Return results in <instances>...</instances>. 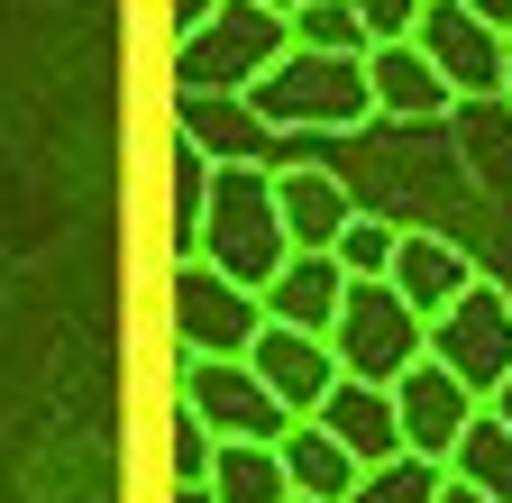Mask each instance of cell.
<instances>
[{
	"label": "cell",
	"instance_id": "6da1fadb",
	"mask_svg": "<svg viewBox=\"0 0 512 503\" xmlns=\"http://www.w3.org/2000/svg\"><path fill=\"white\" fill-rule=\"evenodd\" d=\"M247 110L266 119L275 138H357L375 119L366 65L357 55H311V46H284L275 65L247 83Z\"/></svg>",
	"mask_w": 512,
	"mask_h": 503
},
{
	"label": "cell",
	"instance_id": "7a4b0ae2",
	"mask_svg": "<svg viewBox=\"0 0 512 503\" xmlns=\"http://www.w3.org/2000/svg\"><path fill=\"white\" fill-rule=\"evenodd\" d=\"M192 257L220 266V275L247 284V293L293 257V238H284V220H275V174H266V165H211L202 220H192Z\"/></svg>",
	"mask_w": 512,
	"mask_h": 503
},
{
	"label": "cell",
	"instance_id": "3957f363",
	"mask_svg": "<svg viewBox=\"0 0 512 503\" xmlns=\"http://www.w3.org/2000/svg\"><path fill=\"white\" fill-rule=\"evenodd\" d=\"M284 46H293L284 10H266V0H211V19L192 37H174V92H247Z\"/></svg>",
	"mask_w": 512,
	"mask_h": 503
},
{
	"label": "cell",
	"instance_id": "277c9868",
	"mask_svg": "<svg viewBox=\"0 0 512 503\" xmlns=\"http://www.w3.org/2000/svg\"><path fill=\"white\" fill-rule=\"evenodd\" d=\"M330 357H339V375H366V385H394V375L421 357V311L384 284V275H348V293H339V311H330Z\"/></svg>",
	"mask_w": 512,
	"mask_h": 503
},
{
	"label": "cell",
	"instance_id": "5b68a950",
	"mask_svg": "<svg viewBox=\"0 0 512 503\" xmlns=\"http://www.w3.org/2000/svg\"><path fill=\"white\" fill-rule=\"evenodd\" d=\"M421 357H439V366L485 403V394H494V375L512 366V293L485 284V275H467V284L421 321Z\"/></svg>",
	"mask_w": 512,
	"mask_h": 503
},
{
	"label": "cell",
	"instance_id": "8992f818",
	"mask_svg": "<svg viewBox=\"0 0 512 503\" xmlns=\"http://www.w3.org/2000/svg\"><path fill=\"white\" fill-rule=\"evenodd\" d=\"M165 311H174V348L183 357H247L256 321H266V302L247 284H229L220 266H202V257H174Z\"/></svg>",
	"mask_w": 512,
	"mask_h": 503
},
{
	"label": "cell",
	"instance_id": "52a82bcc",
	"mask_svg": "<svg viewBox=\"0 0 512 503\" xmlns=\"http://www.w3.org/2000/svg\"><path fill=\"white\" fill-rule=\"evenodd\" d=\"M174 403L202 421L211 439H284V421H293L266 385H256V366H247V357H183Z\"/></svg>",
	"mask_w": 512,
	"mask_h": 503
},
{
	"label": "cell",
	"instance_id": "ba28073f",
	"mask_svg": "<svg viewBox=\"0 0 512 503\" xmlns=\"http://www.w3.org/2000/svg\"><path fill=\"white\" fill-rule=\"evenodd\" d=\"M412 46L430 55V74L458 92V101H485L503 92V37L485 19H467L458 0H421V19H412Z\"/></svg>",
	"mask_w": 512,
	"mask_h": 503
},
{
	"label": "cell",
	"instance_id": "9c48e42d",
	"mask_svg": "<svg viewBox=\"0 0 512 503\" xmlns=\"http://www.w3.org/2000/svg\"><path fill=\"white\" fill-rule=\"evenodd\" d=\"M384 394H394V439H403L412 458H448V439H458L467 412H476V394H467L439 357H412Z\"/></svg>",
	"mask_w": 512,
	"mask_h": 503
},
{
	"label": "cell",
	"instance_id": "30bf717a",
	"mask_svg": "<svg viewBox=\"0 0 512 503\" xmlns=\"http://www.w3.org/2000/svg\"><path fill=\"white\" fill-rule=\"evenodd\" d=\"M247 366H256V385H266V394H275L293 421H311V403L339 385V357H330V339H320V330H284V321H256Z\"/></svg>",
	"mask_w": 512,
	"mask_h": 503
},
{
	"label": "cell",
	"instance_id": "8fae6325",
	"mask_svg": "<svg viewBox=\"0 0 512 503\" xmlns=\"http://www.w3.org/2000/svg\"><path fill=\"white\" fill-rule=\"evenodd\" d=\"M448 156H458V174L476 183V193L512 220V92H485V101H448Z\"/></svg>",
	"mask_w": 512,
	"mask_h": 503
},
{
	"label": "cell",
	"instance_id": "7c38bea8",
	"mask_svg": "<svg viewBox=\"0 0 512 503\" xmlns=\"http://www.w3.org/2000/svg\"><path fill=\"white\" fill-rule=\"evenodd\" d=\"M357 65H366V101H375V119H384V129H430V119H448V101H458V92L430 74V55H421L412 37L366 46Z\"/></svg>",
	"mask_w": 512,
	"mask_h": 503
},
{
	"label": "cell",
	"instance_id": "4fadbf2b",
	"mask_svg": "<svg viewBox=\"0 0 512 503\" xmlns=\"http://www.w3.org/2000/svg\"><path fill=\"white\" fill-rule=\"evenodd\" d=\"M174 129L211 165H275L284 156V138L247 110V92H174Z\"/></svg>",
	"mask_w": 512,
	"mask_h": 503
},
{
	"label": "cell",
	"instance_id": "5bb4252c",
	"mask_svg": "<svg viewBox=\"0 0 512 503\" xmlns=\"http://www.w3.org/2000/svg\"><path fill=\"white\" fill-rule=\"evenodd\" d=\"M467 275H476V247H467V238H448V229H430V220L394 229V266H384V284H394L421 321H430V311L458 293Z\"/></svg>",
	"mask_w": 512,
	"mask_h": 503
},
{
	"label": "cell",
	"instance_id": "9a60e30c",
	"mask_svg": "<svg viewBox=\"0 0 512 503\" xmlns=\"http://www.w3.org/2000/svg\"><path fill=\"white\" fill-rule=\"evenodd\" d=\"M266 174H275V220H284L293 247H330L339 220L357 211V193L339 183V165H320V156H284V165H266Z\"/></svg>",
	"mask_w": 512,
	"mask_h": 503
},
{
	"label": "cell",
	"instance_id": "2e32d148",
	"mask_svg": "<svg viewBox=\"0 0 512 503\" xmlns=\"http://www.w3.org/2000/svg\"><path fill=\"white\" fill-rule=\"evenodd\" d=\"M339 293H348V275H339V257H330V247H293V257H284L266 284H256L266 321H284V330H330Z\"/></svg>",
	"mask_w": 512,
	"mask_h": 503
},
{
	"label": "cell",
	"instance_id": "e0dca14e",
	"mask_svg": "<svg viewBox=\"0 0 512 503\" xmlns=\"http://www.w3.org/2000/svg\"><path fill=\"white\" fill-rule=\"evenodd\" d=\"M311 421L330 430L357 467H375V458H394V449H403V439H394V394L366 385V375H339V385L311 403Z\"/></svg>",
	"mask_w": 512,
	"mask_h": 503
},
{
	"label": "cell",
	"instance_id": "ac0fdd59",
	"mask_svg": "<svg viewBox=\"0 0 512 503\" xmlns=\"http://www.w3.org/2000/svg\"><path fill=\"white\" fill-rule=\"evenodd\" d=\"M275 458H284V485H293V494H320V503H348V485H357V458H348L320 421H284Z\"/></svg>",
	"mask_w": 512,
	"mask_h": 503
},
{
	"label": "cell",
	"instance_id": "d6986e66",
	"mask_svg": "<svg viewBox=\"0 0 512 503\" xmlns=\"http://www.w3.org/2000/svg\"><path fill=\"white\" fill-rule=\"evenodd\" d=\"M202 485H211L220 503H284V494H293V485H284V458H275V439H211Z\"/></svg>",
	"mask_w": 512,
	"mask_h": 503
},
{
	"label": "cell",
	"instance_id": "ffe728a7",
	"mask_svg": "<svg viewBox=\"0 0 512 503\" xmlns=\"http://www.w3.org/2000/svg\"><path fill=\"white\" fill-rule=\"evenodd\" d=\"M439 467H448V476H467V485H476V494H494V503H512V430L476 403V412H467V430L448 439V458H439Z\"/></svg>",
	"mask_w": 512,
	"mask_h": 503
},
{
	"label": "cell",
	"instance_id": "44dd1931",
	"mask_svg": "<svg viewBox=\"0 0 512 503\" xmlns=\"http://www.w3.org/2000/svg\"><path fill=\"white\" fill-rule=\"evenodd\" d=\"M348 503H439V458H412V449L375 458V467H357Z\"/></svg>",
	"mask_w": 512,
	"mask_h": 503
},
{
	"label": "cell",
	"instance_id": "7402d4cb",
	"mask_svg": "<svg viewBox=\"0 0 512 503\" xmlns=\"http://www.w3.org/2000/svg\"><path fill=\"white\" fill-rule=\"evenodd\" d=\"M293 46L311 55H366V28H357V0H302V10H284Z\"/></svg>",
	"mask_w": 512,
	"mask_h": 503
},
{
	"label": "cell",
	"instance_id": "603a6c76",
	"mask_svg": "<svg viewBox=\"0 0 512 503\" xmlns=\"http://www.w3.org/2000/svg\"><path fill=\"white\" fill-rule=\"evenodd\" d=\"M330 257H339V275H384V266H394V220L348 211V220H339V238H330Z\"/></svg>",
	"mask_w": 512,
	"mask_h": 503
},
{
	"label": "cell",
	"instance_id": "cb8c5ba5",
	"mask_svg": "<svg viewBox=\"0 0 512 503\" xmlns=\"http://www.w3.org/2000/svg\"><path fill=\"white\" fill-rule=\"evenodd\" d=\"M165 467H174V485H202V467H211V430L192 421L183 403H174V439H165Z\"/></svg>",
	"mask_w": 512,
	"mask_h": 503
},
{
	"label": "cell",
	"instance_id": "d4e9b609",
	"mask_svg": "<svg viewBox=\"0 0 512 503\" xmlns=\"http://www.w3.org/2000/svg\"><path fill=\"white\" fill-rule=\"evenodd\" d=\"M412 19H421V0H357V28H366V46H394V37H412Z\"/></svg>",
	"mask_w": 512,
	"mask_h": 503
},
{
	"label": "cell",
	"instance_id": "484cf974",
	"mask_svg": "<svg viewBox=\"0 0 512 503\" xmlns=\"http://www.w3.org/2000/svg\"><path fill=\"white\" fill-rule=\"evenodd\" d=\"M202 19H211V0H165V28H174V37H192Z\"/></svg>",
	"mask_w": 512,
	"mask_h": 503
},
{
	"label": "cell",
	"instance_id": "4316f807",
	"mask_svg": "<svg viewBox=\"0 0 512 503\" xmlns=\"http://www.w3.org/2000/svg\"><path fill=\"white\" fill-rule=\"evenodd\" d=\"M458 10H467V19H485L494 37H512V0H458Z\"/></svg>",
	"mask_w": 512,
	"mask_h": 503
},
{
	"label": "cell",
	"instance_id": "83f0119b",
	"mask_svg": "<svg viewBox=\"0 0 512 503\" xmlns=\"http://www.w3.org/2000/svg\"><path fill=\"white\" fill-rule=\"evenodd\" d=\"M439 503H494V494H476L467 476H448V467H439Z\"/></svg>",
	"mask_w": 512,
	"mask_h": 503
},
{
	"label": "cell",
	"instance_id": "f1b7e54d",
	"mask_svg": "<svg viewBox=\"0 0 512 503\" xmlns=\"http://www.w3.org/2000/svg\"><path fill=\"white\" fill-rule=\"evenodd\" d=\"M485 412H494V421H503V430H512V366H503V375H494V394H485Z\"/></svg>",
	"mask_w": 512,
	"mask_h": 503
},
{
	"label": "cell",
	"instance_id": "f546056e",
	"mask_svg": "<svg viewBox=\"0 0 512 503\" xmlns=\"http://www.w3.org/2000/svg\"><path fill=\"white\" fill-rule=\"evenodd\" d=\"M174 503H220V494L211 485H174Z\"/></svg>",
	"mask_w": 512,
	"mask_h": 503
},
{
	"label": "cell",
	"instance_id": "4dcf8cb0",
	"mask_svg": "<svg viewBox=\"0 0 512 503\" xmlns=\"http://www.w3.org/2000/svg\"><path fill=\"white\" fill-rule=\"evenodd\" d=\"M266 10H302V0H266Z\"/></svg>",
	"mask_w": 512,
	"mask_h": 503
},
{
	"label": "cell",
	"instance_id": "1f68e13d",
	"mask_svg": "<svg viewBox=\"0 0 512 503\" xmlns=\"http://www.w3.org/2000/svg\"><path fill=\"white\" fill-rule=\"evenodd\" d=\"M284 503H320V494H284Z\"/></svg>",
	"mask_w": 512,
	"mask_h": 503
}]
</instances>
